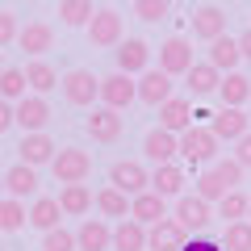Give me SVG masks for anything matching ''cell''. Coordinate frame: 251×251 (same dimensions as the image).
<instances>
[{"instance_id": "6da1fadb", "label": "cell", "mask_w": 251, "mask_h": 251, "mask_svg": "<svg viewBox=\"0 0 251 251\" xmlns=\"http://www.w3.org/2000/svg\"><path fill=\"white\" fill-rule=\"evenodd\" d=\"M59 88H63V97H67V105H75V109H92L100 100V80L88 67H72V72L59 80Z\"/></svg>"}, {"instance_id": "7a4b0ae2", "label": "cell", "mask_w": 251, "mask_h": 251, "mask_svg": "<svg viewBox=\"0 0 251 251\" xmlns=\"http://www.w3.org/2000/svg\"><path fill=\"white\" fill-rule=\"evenodd\" d=\"M176 138H180V155H184L193 168H197V163H214L218 151H222V143L214 138L209 126H188L184 134H176Z\"/></svg>"}, {"instance_id": "3957f363", "label": "cell", "mask_w": 251, "mask_h": 251, "mask_svg": "<svg viewBox=\"0 0 251 251\" xmlns=\"http://www.w3.org/2000/svg\"><path fill=\"white\" fill-rule=\"evenodd\" d=\"M50 172H54L59 184H84L92 176V155L80 151V147H63V151H54Z\"/></svg>"}, {"instance_id": "277c9868", "label": "cell", "mask_w": 251, "mask_h": 251, "mask_svg": "<svg viewBox=\"0 0 251 251\" xmlns=\"http://www.w3.org/2000/svg\"><path fill=\"white\" fill-rule=\"evenodd\" d=\"M172 218H176L184 230L205 234L209 226H214V205H209V201H201L197 193H180V197H176V214H172Z\"/></svg>"}, {"instance_id": "5b68a950", "label": "cell", "mask_w": 251, "mask_h": 251, "mask_svg": "<svg viewBox=\"0 0 251 251\" xmlns=\"http://www.w3.org/2000/svg\"><path fill=\"white\" fill-rule=\"evenodd\" d=\"M84 29H88V42L100 46V50H109V46H117L126 38V21H122V13H117V9H97Z\"/></svg>"}, {"instance_id": "8992f818", "label": "cell", "mask_w": 251, "mask_h": 251, "mask_svg": "<svg viewBox=\"0 0 251 251\" xmlns=\"http://www.w3.org/2000/svg\"><path fill=\"white\" fill-rule=\"evenodd\" d=\"M138 100V80L134 75H126V72H113V75H105L100 80V105L105 109H130Z\"/></svg>"}, {"instance_id": "52a82bcc", "label": "cell", "mask_w": 251, "mask_h": 251, "mask_svg": "<svg viewBox=\"0 0 251 251\" xmlns=\"http://www.w3.org/2000/svg\"><path fill=\"white\" fill-rule=\"evenodd\" d=\"M109 184L122 188L126 197H138V193L151 188V172H147L138 159H117L113 168H109Z\"/></svg>"}, {"instance_id": "ba28073f", "label": "cell", "mask_w": 251, "mask_h": 251, "mask_svg": "<svg viewBox=\"0 0 251 251\" xmlns=\"http://www.w3.org/2000/svg\"><path fill=\"white\" fill-rule=\"evenodd\" d=\"M13 122H17L25 134H42L46 122H50V105H46V97H38V92L21 97L17 105H13Z\"/></svg>"}, {"instance_id": "9c48e42d", "label": "cell", "mask_w": 251, "mask_h": 251, "mask_svg": "<svg viewBox=\"0 0 251 251\" xmlns=\"http://www.w3.org/2000/svg\"><path fill=\"white\" fill-rule=\"evenodd\" d=\"M209 130H214V138H218V143H239L243 134H251V117L243 113V109L222 105L214 117H209Z\"/></svg>"}, {"instance_id": "30bf717a", "label": "cell", "mask_w": 251, "mask_h": 251, "mask_svg": "<svg viewBox=\"0 0 251 251\" xmlns=\"http://www.w3.org/2000/svg\"><path fill=\"white\" fill-rule=\"evenodd\" d=\"M113 59H117V72L143 75L147 67H151V46H147L143 38H122V42H117V50H113Z\"/></svg>"}, {"instance_id": "8fae6325", "label": "cell", "mask_w": 251, "mask_h": 251, "mask_svg": "<svg viewBox=\"0 0 251 251\" xmlns=\"http://www.w3.org/2000/svg\"><path fill=\"white\" fill-rule=\"evenodd\" d=\"M188 243V230L176 218H159L155 226H147V251H180Z\"/></svg>"}, {"instance_id": "7c38bea8", "label": "cell", "mask_w": 251, "mask_h": 251, "mask_svg": "<svg viewBox=\"0 0 251 251\" xmlns=\"http://www.w3.org/2000/svg\"><path fill=\"white\" fill-rule=\"evenodd\" d=\"M75 251H113V226L105 218H84L75 230Z\"/></svg>"}, {"instance_id": "4fadbf2b", "label": "cell", "mask_w": 251, "mask_h": 251, "mask_svg": "<svg viewBox=\"0 0 251 251\" xmlns=\"http://www.w3.org/2000/svg\"><path fill=\"white\" fill-rule=\"evenodd\" d=\"M188 67H193V42H188V38H168V42L159 46V72H168L172 80H176Z\"/></svg>"}, {"instance_id": "5bb4252c", "label": "cell", "mask_w": 251, "mask_h": 251, "mask_svg": "<svg viewBox=\"0 0 251 251\" xmlns=\"http://www.w3.org/2000/svg\"><path fill=\"white\" fill-rule=\"evenodd\" d=\"M138 100L151 109H159L163 100H172V75L159 72V67H147L143 75H138Z\"/></svg>"}, {"instance_id": "9a60e30c", "label": "cell", "mask_w": 251, "mask_h": 251, "mask_svg": "<svg viewBox=\"0 0 251 251\" xmlns=\"http://www.w3.org/2000/svg\"><path fill=\"white\" fill-rule=\"evenodd\" d=\"M84 130L92 134V143H117L122 138V113L105 105H92V117L84 122Z\"/></svg>"}, {"instance_id": "2e32d148", "label": "cell", "mask_w": 251, "mask_h": 251, "mask_svg": "<svg viewBox=\"0 0 251 251\" xmlns=\"http://www.w3.org/2000/svg\"><path fill=\"white\" fill-rule=\"evenodd\" d=\"M143 155L155 163V168H159V163H172L180 155V138L155 126V130H147V138H143Z\"/></svg>"}, {"instance_id": "e0dca14e", "label": "cell", "mask_w": 251, "mask_h": 251, "mask_svg": "<svg viewBox=\"0 0 251 251\" xmlns=\"http://www.w3.org/2000/svg\"><path fill=\"white\" fill-rule=\"evenodd\" d=\"M130 218L143 222V226H155L159 218H168V197H159L155 188H147V193L130 197Z\"/></svg>"}, {"instance_id": "ac0fdd59", "label": "cell", "mask_w": 251, "mask_h": 251, "mask_svg": "<svg viewBox=\"0 0 251 251\" xmlns=\"http://www.w3.org/2000/svg\"><path fill=\"white\" fill-rule=\"evenodd\" d=\"M226 34V9H218V4H201L197 13H193V38H201V42H214V38Z\"/></svg>"}, {"instance_id": "d6986e66", "label": "cell", "mask_w": 251, "mask_h": 251, "mask_svg": "<svg viewBox=\"0 0 251 251\" xmlns=\"http://www.w3.org/2000/svg\"><path fill=\"white\" fill-rule=\"evenodd\" d=\"M17 46L29 54V59H42V54L54 46V29L46 25V21H29L25 29H17Z\"/></svg>"}, {"instance_id": "ffe728a7", "label": "cell", "mask_w": 251, "mask_h": 251, "mask_svg": "<svg viewBox=\"0 0 251 251\" xmlns=\"http://www.w3.org/2000/svg\"><path fill=\"white\" fill-rule=\"evenodd\" d=\"M4 193L9 197H17V201H25V197H38V172L29 168V163H13L9 172H4Z\"/></svg>"}, {"instance_id": "44dd1931", "label": "cell", "mask_w": 251, "mask_h": 251, "mask_svg": "<svg viewBox=\"0 0 251 251\" xmlns=\"http://www.w3.org/2000/svg\"><path fill=\"white\" fill-rule=\"evenodd\" d=\"M188 126H193V105H188L184 97H172L159 105V130H168V134H184Z\"/></svg>"}, {"instance_id": "7402d4cb", "label": "cell", "mask_w": 251, "mask_h": 251, "mask_svg": "<svg viewBox=\"0 0 251 251\" xmlns=\"http://www.w3.org/2000/svg\"><path fill=\"white\" fill-rule=\"evenodd\" d=\"M218 84H222V72H218L214 63H193L184 72V88L193 92V97H214Z\"/></svg>"}, {"instance_id": "603a6c76", "label": "cell", "mask_w": 251, "mask_h": 251, "mask_svg": "<svg viewBox=\"0 0 251 251\" xmlns=\"http://www.w3.org/2000/svg\"><path fill=\"white\" fill-rule=\"evenodd\" d=\"M17 151H21V163H29V168H42V163L54 159V151H59V147H54V138L42 130V134H25Z\"/></svg>"}, {"instance_id": "cb8c5ba5", "label": "cell", "mask_w": 251, "mask_h": 251, "mask_svg": "<svg viewBox=\"0 0 251 251\" xmlns=\"http://www.w3.org/2000/svg\"><path fill=\"white\" fill-rule=\"evenodd\" d=\"M92 205H97V197H92L88 184H63V188H59V209H63L67 218H84Z\"/></svg>"}, {"instance_id": "d4e9b609", "label": "cell", "mask_w": 251, "mask_h": 251, "mask_svg": "<svg viewBox=\"0 0 251 251\" xmlns=\"http://www.w3.org/2000/svg\"><path fill=\"white\" fill-rule=\"evenodd\" d=\"M113 251H147V226L134 218H122L113 226Z\"/></svg>"}, {"instance_id": "484cf974", "label": "cell", "mask_w": 251, "mask_h": 251, "mask_svg": "<svg viewBox=\"0 0 251 251\" xmlns=\"http://www.w3.org/2000/svg\"><path fill=\"white\" fill-rule=\"evenodd\" d=\"M218 97H222V105H230V109H243L251 100V80L243 72H226L222 75V84H218Z\"/></svg>"}, {"instance_id": "4316f807", "label": "cell", "mask_w": 251, "mask_h": 251, "mask_svg": "<svg viewBox=\"0 0 251 251\" xmlns=\"http://www.w3.org/2000/svg\"><path fill=\"white\" fill-rule=\"evenodd\" d=\"M239 38H230V34H222V38H214L209 42V59L205 63H214L218 72H239Z\"/></svg>"}, {"instance_id": "83f0119b", "label": "cell", "mask_w": 251, "mask_h": 251, "mask_svg": "<svg viewBox=\"0 0 251 251\" xmlns=\"http://www.w3.org/2000/svg\"><path fill=\"white\" fill-rule=\"evenodd\" d=\"M151 188L159 193V197H180V193H184V168L159 163V168L151 172Z\"/></svg>"}, {"instance_id": "f1b7e54d", "label": "cell", "mask_w": 251, "mask_h": 251, "mask_svg": "<svg viewBox=\"0 0 251 251\" xmlns=\"http://www.w3.org/2000/svg\"><path fill=\"white\" fill-rule=\"evenodd\" d=\"M25 84H29V92L46 97L50 88H59V72H54L46 59H29V63H25Z\"/></svg>"}, {"instance_id": "f546056e", "label": "cell", "mask_w": 251, "mask_h": 251, "mask_svg": "<svg viewBox=\"0 0 251 251\" xmlns=\"http://www.w3.org/2000/svg\"><path fill=\"white\" fill-rule=\"evenodd\" d=\"M59 218H63V209H59V197H34V205H29V226L34 230H54L59 226Z\"/></svg>"}, {"instance_id": "4dcf8cb0", "label": "cell", "mask_w": 251, "mask_h": 251, "mask_svg": "<svg viewBox=\"0 0 251 251\" xmlns=\"http://www.w3.org/2000/svg\"><path fill=\"white\" fill-rule=\"evenodd\" d=\"M25 222H29L25 201H17V197H0V230H4V234H17Z\"/></svg>"}, {"instance_id": "1f68e13d", "label": "cell", "mask_w": 251, "mask_h": 251, "mask_svg": "<svg viewBox=\"0 0 251 251\" xmlns=\"http://www.w3.org/2000/svg\"><path fill=\"white\" fill-rule=\"evenodd\" d=\"M226 193H230V184H226V176H222L218 168H209V172H201V176H197V197H201V201L218 205Z\"/></svg>"}, {"instance_id": "d6a6232c", "label": "cell", "mask_w": 251, "mask_h": 251, "mask_svg": "<svg viewBox=\"0 0 251 251\" xmlns=\"http://www.w3.org/2000/svg\"><path fill=\"white\" fill-rule=\"evenodd\" d=\"M97 209L105 218H130V197H126L122 188H113V184H105L97 193Z\"/></svg>"}, {"instance_id": "836d02e7", "label": "cell", "mask_w": 251, "mask_h": 251, "mask_svg": "<svg viewBox=\"0 0 251 251\" xmlns=\"http://www.w3.org/2000/svg\"><path fill=\"white\" fill-rule=\"evenodd\" d=\"M29 84H25V67H4L0 72V100H9V105H17L21 97H29Z\"/></svg>"}, {"instance_id": "e575fe53", "label": "cell", "mask_w": 251, "mask_h": 251, "mask_svg": "<svg viewBox=\"0 0 251 251\" xmlns=\"http://www.w3.org/2000/svg\"><path fill=\"white\" fill-rule=\"evenodd\" d=\"M92 0H59V17H63V25H72V29H80V25H88L92 21Z\"/></svg>"}, {"instance_id": "d590c367", "label": "cell", "mask_w": 251, "mask_h": 251, "mask_svg": "<svg viewBox=\"0 0 251 251\" xmlns=\"http://www.w3.org/2000/svg\"><path fill=\"white\" fill-rule=\"evenodd\" d=\"M222 247H226V251H251V222H247V218H239V222H226Z\"/></svg>"}, {"instance_id": "8d00e7d4", "label": "cell", "mask_w": 251, "mask_h": 251, "mask_svg": "<svg viewBox=\"0 0 251 251\" xmlns=\"http://www.w3.org/2000/svg\"><path fill=\"white\" fill-rule=\"evenodd\" d=\"M247 201L251 197H243L239 188H230V193L218 201V218H222V222H239V218H247Z\"/></svg>"}, {"instance_id": "74e56055", "label": "cell", "mask_w": 251, "mask_h": 251, "mask_svg": "<svg viewBox=\"0 0 251 251\" xmlns=\"http://www.w3.org/2000/svg\"><path fill=\"white\" fill-rule=\"evenodd\" d=\"M42 251H75V230H63V226L46 230L42 234Z\"/></svg>"}, {"instance_id": "f35d334b", "label": "cell", "mask_w": 251, "mask_h": 251, "mask_svg": "<svg viewBox=\"0 0 251 251\" xmlns=\"http://www.w3.org/2000/svg\"><path fill=\"white\" fill-rule=\"evenodd\" d=\"M168 4H172V0H134V13L143 21H163V17H168Z\"/></svg>"}, {"instance_id": "ab89813d", "label": "cell", "mask_w": 251, "mask_h": 251, "mask_svg": "<svg viewBox=\"0 0 251 251\" xmlns=\"http://www.w3.org/2000/svg\"><path fill=\"white\" fill-rule=\"evenodd\" d=\"M17 13H9V9H0V46H9V42H17Z\"/></svg>"}, {"instance_id": "60d3db41", "label": "cell", "mask_w": 251, "mask_h": 251, "mask_svg": "<svg viewBox=\"0 0 251 251\" xmlns=\"http://www.w3.org/2000/svg\"><path fill=\"white\" fill-rule=\"evenodd\" d=\"M214 168H218V172L226 176V184H230V188H239V180H243V168H239L234 159H218Z\"/></svg>"}, {"instance_id": "b9f144b4", "label": "cell", "mask_w": 251, "mask_h": 251, "mask_svg": "<svg viewBox=\"0 0 251 251\" xmlns=\"http://www.w3.org/2000/svg\"><path fill=\"white\" fill-rule=\"evenodd\" d=\"M180 251H226V247H222L218 239H205V234H193V239H188Z\"/></svg>"}, {"instance_id": "7bdbcfd3", "label": "cell", "mask_w": 251, "mask_h": 251, "mask_svg": "<svg viewBox=\"0 0 251 251\" xmlns=\"http://www.w3.org/2000/svg\"><path fill=\"white\" fill-rule=\"evenodd\" d=\"M230 159H234V163H239V168H243V172H247V168H251V134H243V138H239V143H234V155H230Z\"/></svg>"}, {"instance_id": "ee69618b", "label": "cell", "mask_w": 251, "mask_h": 251, "mask_svg": "<svg viewBox=\"0 0 251 251\" xmlns=\"http://www.w3.org/2000/svg\"><path fill=\"white\" fill-rule=\"evenodd\" d=\"M13 126H17V122H13V105H9V100H0V134L13 130Z\"/></svg>"}, {"instance_id": "f6af8a7d", "label": "cell", "mask_w": 251, "mask_h": 251, "mask_svg": "<svg viewBox=\"0 0 251 251\" xmlns=\"http://www.w3.org/2000/svg\"><path fill=\"white\" fill-rule=\"evenodd\" d=\"M239 54H243V59H251V29H243V34H239Z\"/></svg>"}, {"instance_id": "bcb514c9", "label": "cell", "mask_w": 251, "mask_h": 251, "mask_svg": "<svg viewBox=\"0 0 251 251\" xmlns=\"http://www.w3.org/2000/svg\"><path fill=\"white\" fill-rule=\"evenodd\" d=\"M0 197H4V172H0Z\"/></svg>"}, {"instance_id": "7dc6e473", "label": "cell", "mask_w": 251, "mask_h": 251, "mask_svg": "<svg viewBox=\"0 0 251 251\" xmlns=\"http://www.w3.org/2000/svg\"><path fill=\"white\" fill-rule=\"evenodd\" d=\"M0 72H4V50H0Z\"/></svg>"}, {"instance_id": "c3c4849f", "label": "cell", "mask_w": 251, "mask_h": 251, "mask_svg": "<svg viewBox=\"0 0 251 251\" xmlns=\"http://www.w3.org/2000/svg\"><path fill=\"white\" fill-rule=\"evenodd\" d=\"M247 222H251V201H247Z\"/></svg>"}, {"instance_id": "681fc988", "label": "cell", "mask_w": 251, "mask_h": 251, "mask_svg": "<svg viewBox=\"0 0 251 251\" xmlns=\"http://www.w3.org/2000/svg\"><path fill=\"white\" fill-rule=\"evenodd\" d=\"M247 105H251V100H247Z\"/></svg>"}, {"instance_id": "f907efd6", "label": "cell", "mask_w": 251, "mask_h": 251, "mask_svg": "<svg viewBox=\"0 0 251 251\" xmlns=\"http://www.w3.org/2000/svg\"><path fill=\"white\" fill-rule=\"evenodd\" d=\"M0 251H4V247H0Z\"/></svg>"}]
</instances>
